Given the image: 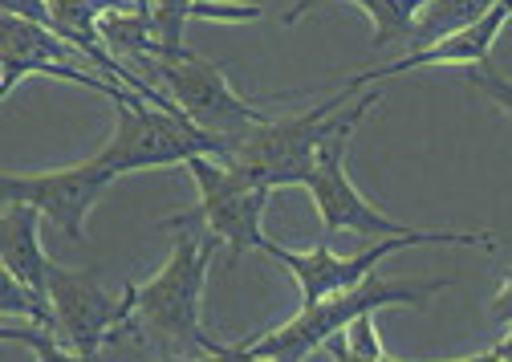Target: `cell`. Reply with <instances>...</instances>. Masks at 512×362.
Segmentation results:
<instances>
[{"label":"cell","mask_w":512,"mask_h":362,"mask_svg":"<svg viewBox=\"0 0 512 362\" xmlns=\"http://www.w3.org/2000/svg\"><path fill=\"white\" fill-rule=\"evenodd\" d=\"M411 245H484V249H492L496 240H492L488 232H443V228L435 232V228H419V232H411V236L374 240L366 253L338 257V253L326 249V245H317V249H309V253H297V249H285V245H277V240L265 236L261 253H269L273 261H281V265L293 273V281H297V289H301V306H313V301H326V297H334V293H342V289L366 281L382 257H391V253H399V249H411Z\"/></svg>","instance_id":"7"},{"label":"cell","mask_w":512,"mask_h":362,"mask_svg":"<svg viewBox=\"0 0 512 362\" xmlns=\"http://www.w3.org/2000/svg\"><path fill=\"white\" fill-rule=\"evenodd\" d=\"M326 346H330L334 362H395V358H387V354H354V350L342 342V334H338V338H330Z\"/></svg>","instance_id":"22"},{"label":"cell","mask_w":512,"mask_h":362,"mask_svg":"<svg viewBox=\"0 0 512 362\" xmlns=\"http://www.w3.org/2000/svg\"><path fill=\"white\" fill-rule=\"evenodd\" d=\"M456 362H508V358H500L496 350H488V354H472V358H456Z\"/></svg>","instance_id":"28"},{"label":"cell","mask_w":512,"mask_h":362,"mask_svg":"<svg viewBox=\"0 0 512 362\" xmlns=\"http://www.w3.org/2000/svg\"><path fill=\"white\" fill-rule=\"evenodd\" d=\"M354 98L350 86H342L334 98L317 102L313 110L305 114H289V118H265L261 127L244 131L240 139H232L224 147V163L248 171L256 184H265L269 192L273 188H289V184H301L313 171V159H317V147H322L346 118V102Z\"/></svg>","instance_id":"2"},{"label":"cell","mask_w":512,"mask_h":362,"mask_svg":"<svg viewBox=\"0 0 512 362\" xmlns=\"http://www.w3.org/2000/svg\"><path fill=\"white\" fill-rule=\"evenodd\" d=\"M492 350H496V354H500V358H508V362H512V326H508V330H504V338H500V342H496V346H492Z\"/></svg>","instance_id":"27"},{"label":"cell","mask_w":512,"mask_h":362,"mask_svg":"<svg viewBox=\"0 0 512 362\" xmlns=\"http://www.w3.org/2000/svg\"><path fill=\"white\" fill-rule=\"evenodd\" d=\"M224 362H281V358H261V354H248V350H244V346L236 342V346H228Z\"/></svg>","instance_id":"23"},{"label":"cell","mask_w":512,"mask_h":362,"mask_svg":"<svg viewBox=\"0 0 512 362\" xmlns=\"http://www.w3.org/2000/svg\"><path fill=\"white\" fill-rule=\"evenodd\" d=\"M212 257H216V236L196 240L187 228H179L167 265L147 285H139L135 318L139 330L159 346V358H200L220 346L200 326V301Z\"/></svg>","instance_id":"1"},{"label":"cell","mask_w":512,"mask_h":362,"mask_svg":"<svg viewBox=\"0 0 512 362\" xmlns=\"http://www.w3.org/2000/svg\"><path fill=\"white\" fill-rule=\"evenodd\" d=\"M447 281H423V285H407L395 277H378L370 273L366 281L326 297V301H313V306H301V314L261 338L240 342L248 354H261V358H281V362H305L317 346H326L330 338H338L346 326H354L362 314H378L387 306H423L431 293H439Z\"/></svg>","instance_id":"3"},{"label":"cell","mask_w":512,"mask_h":362,"mask_svg":"<svg viewBox=\"0 0 512 362\" xmlns=\"http://www.w3.org/2000/svg\"><path fill=\"white\" fill-rule=\"evenodd\" d=\"M508 21H512V0H496V5H492L480 21H472L468 29H460V33H452V37L435 41L431 49L403 53V57H395L391 66H378V70L354 74L346 86L358 94V90L370 86V82L395 78V74H407V70H423V66H472V70H480V66L488 62V53H492V45H496V37H500V29H504Z\"/></svg>","instance_id":"12"},{"label":"cell","mask_w":512,"mask_h":362,"mask_svg":"<svg viewBox=\"0 0 512 362\" xmlns=\"http://www.w3.org/2000/svg\"><path fill=\"white\" fill-rule=\"evenodd\" d=\"M476 86H480V90H484V94L512 118V78H504L500 70H492V66L484 62V66L476 70Z\"/></svg>","instance_id":"19"},{"label":"cell","mask_w":512,"mask_h":362,"mask_svg":"<svg viewBox=\"0 0 512 362\" xmlns=\"http://www.w3.org/2000/svg\"><path fill=\"white\" fill-rule=\"evenodd\" d=\"M0 338H5V342H21V346H29L37 362H98V358H90V354H78L74 346L66 350V346H61L45 326H13V322H5Z\"/></svg>","instance_id":"18"},{"label":"cell","mask_w":512,"mask_h":362,"mask_svg":"<svg viewBox=\"0 0 512 362\" xmlns=\"http://www.w3.org/2000/svg\"><path fill=\"white\" fill-rule=\"evenodd\" d=\"M49 301L57 330L78 354L98 358L110 330H118L126 318H135L139 306V285H122V293H110L98 285L94 273L53 265L49 269Z\"/></svg>","instance_id":"11"},{"label":"cell","mask_w":512,"mask_h":362,"mask_svg":"<svg viewBox=\"0 0 512 362\" xmlns=\"http://www.w3.org/2000/svg\"><path fill=\"white\" fill-rule=\"evenodd\" d=\"M191 184L200 192V208L196 216L208 224V232L228 245V261L236 265V257L244 249H261L265 245V208H269V188L256 184V179L224 159L212 155H196L187 163Z\"/></svg>","instance_id":"8"},{"label":"cell","mask_w":512,"mask_h":362,"mask_svg":"<svg viewBox=\"0 0 512 362\" xmlns=\"http://www.w3.org/2000/svg\"><path fill=\"white\" fill-rule=\"evenodd\" d=\"M358 5L374 21V49H391V45H411L415 21L427 9V0H346Z\"/></svg>","instance_id":"16"},{"label":"cell","mask_w":512,"mask_h":362,"mask_svg":"<svg viewBox=\"0 0 512 362\" xmlns=\"http://www.w3.org/2000/svg\"><path fill=\"white\" fill-rule=\"evenodd\" d=\"M317 5H326V0H297V5H293V9L285 13V25H297V21H301L305 13H313Z\"/></svg>","instance_id":"24"},{"label":"cell","mask_w":512,"mask_h":362,"mask_svg":"<svg viewBox=\"0 0 512 362\" xmlns=\"http://www.w3.org/2000/svg\"><path fill=\"white\" fill-rule=\"evenodd\" d=\"M151 21H155V53H183V25L187 21H252L261 17L256 5H224V0H147Z\"/></svg>","instance_id":"14"},{"label":"cell","mask_w":512,"mask_h":362,"mask_svg":"<svg viewBox=\"0 0 512 362\" xmlns=\"http://www.w3.org/2000/svg\"><path fill=\"white\" fill-rule=\"evenodd\" d=\"M496 0H427V9L419 13L415 21V33H411V45L407 53H419V49H431L435 41L452 37L460 29H468L472 21H480Z\"/></svg>","instance_id":"15"},{"label":"cell","mask_w":512,"mask_h":362,"mask_svg":"<svg viewBox=\"0 0 512 362\" xmlns=\"http://www.w3.org/2000/svg\"><path fill=\"white\" fill-rule=\"evenodd\" d=\"M378 94H362L358 102H350L342 127L317 147V159H313V171L305 179V188L317 204V216H322V228L326 232H358V236H374V240H387V236H411L419 228H407L399 220H391L387 212H378L374 204H366L354 188V179L346 171V147H350V135L358 131V123L374 110Z\"/></svg>","instance_id":"5"},{"label":"cell","mask_w":512,"mask_h":362,"mask_svg":"<svg viewBox=\"0 0 512 362\" xmlns=\"http://www.w3.org/2000/svg\"><path fill=\"white\" fill-rule=\"evenodd\" d=\"M0 9H5L9 17H25V21H37L49 29V5L45 0H0Z\"/></svg>","instance_id":"20"},{"label":"cell","mask_w":512,"mask_h":362,"mask_svg":"<svg viewBox=\"0 0 512 362\" xmlns=\"http://www.w3.org/2000/svg\"><path fill=\"white\" fill-rule=\"evenodd\" d=\"M114 184L110 167L90 155L66 167L53 171H5L0 175V192H5V204H29L41 212V220H49L53 228L66 232L74 245H86V216L94 212L98 196Z\"/></svg>","instance_id":"10"},{"label":"cell","mask_w":512,"mask_h":362,"mask_svg":"<svg viewBox=\"0 0 512 362\" xmlns=\"http://www.w3.org/2000/svg\"><path fill=\"white\" fill-rule=\"evenodd\" d=\"M86 5H90L98 17H106V13H118V9H126V0H86Z\"/></svg>","instance_id":"26"},{"label":"cell","mask_w":512,"mask_h":362,"mask_svg":"<svg viewBox=\"0 0 512 362\" xmlns=\"http://www.w3.org/2000/svg\"><path fill=\"white\" fill-rule=\"evenodd\" d=\"M224 354H228V346L220 342L212 354H200V358H159V362H224Z\"/></svg>","instance_id":"25"},{"label":"cell","mask_w":512,"mask_h":362,"mask_svg":"<svg viewBox=\"0 0 512 362\" xmlns=\"http://www.w3.org/2000/svg\"><path fill=\"white\" fill-rule=\"evenodd\" d=\"M33 74L78 82L86 90L106 94L110 102H122V98L135 94L126 86H114V78H106L102 70H90L86 53L74 49L70 41H61L53 29L5 13L0 17V98H9L17 90V82H25Z\"/></svg>","instance_id":"9"},{"label":"cell","mask_w":512,"mask_h":362,"mask_svg":"<svg viewBox=\"0 0 512 362\" xmlns=\"http://www.w3.org/2000/svg\"><path fill=\"white\" fill-rule=\"evenodd\" d=\"M155 78L163 82V94L196 123L200 131L216 135L224 147L232 139H240L244 131L252 127H261L269 114L261 110H252L228 82L224 66L208 62V57H196V53H151V62Z\"/></svg>","instance_id":"6"},{"label":"cell","mask_w":512,"mask_h":362,"mask_svg":"<svg viewBox=\"0 0 512 362\" xmlns=\"http://www.w3.org/2000/svg\"><path fill=\"white\" fill-rule=\"evenodd\" d=\"M0 314H9V318H29L33 326H45V330H53V301L49 297H41L37 289H29V285H21L17 277H9L5 273V281H0Z\"/></svg>","instance_id":"17"},{"label":"cell","mask_w":512,"mask_h":362,"mask_svg":"<svg viewBox=\"0 0 512 362\" xmlns=\"http://www.w3.org/2000/svg\"><path fill=\"white\" fill-rule=\"evenodd\" d=\"M94 155L118 179V175L147 171V167H175V163L187 167L196 155L224 159V143L216 135L200 131L187 114L159 110L143 94H131V98L114 102V135Z\"/></svg>","instance_id":"4"},{"label":"cell","mask_w":512,"mask_h":362,"mask_svg":"<svg viewBox=\"0 0 512 362\" xmlns=\"http://www.w3.org/2000/svg\"><path fill=\"white\" fill-rule=\"evenodd\" d=\"M488 314H492V322L496 326H512V273L504 277V285H500V293L492 297V306H488Z\"/></svg>","instance_id":"21"},{"label":"cell","mask_w":512,"mask_h":362,"mask_svg":"<svg viewBox=\"0 0 512 362\" xmlns=\"http://www.w3.org/2000/svg\"><path fill=\"white\" fill-rule=\"evenodd\" d=\"M41 212L29 204H5V216H0V261H5V273L17 277L21 285L37 289L41 297H49V269L53 261L41 249Z\"/></svg>","instance_id":"13"}]
</instances>
